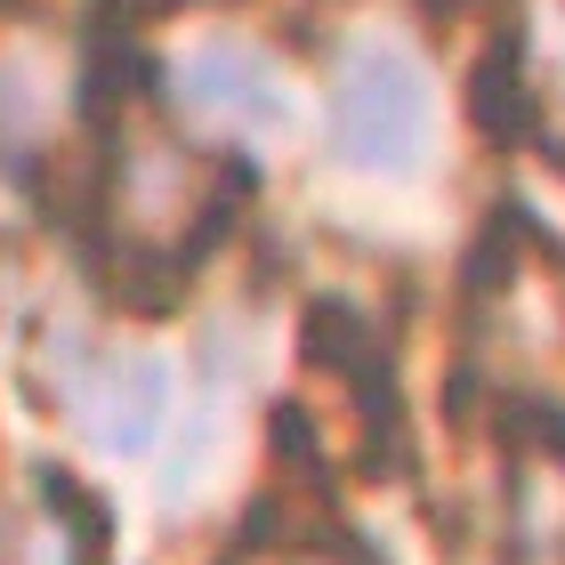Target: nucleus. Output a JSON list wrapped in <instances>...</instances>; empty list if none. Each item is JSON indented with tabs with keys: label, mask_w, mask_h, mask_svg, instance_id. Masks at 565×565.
I'll use <instances>...</instances> for the list:
<instances>
[{
	"label": "nucleus",
	"mask_w": 565,
	"mask_h": 565,
	"mask_svg": "<svg viewBox=\"0 0 565 565\" xmlns=\"http://www.w3.org/2000/svg\"><path fill=\"white\" fill-rule=\"evenodd\" d=\"M73 413L106 452H146L170 413V364L146 348H121L106 364H89V380L73 388Z\"/></svg>",
	"instance_id": "nucleus-2"
},
{
	"label": "nucleus",
	"mask_w": 565,
	"mask_h": 565,
	"mask_svg": "<svg viewBox=\"0 0 565 565\" xmlns=\"http://www.w3.org/2000/svg\"><path fill=\"white\" fill-rule=\"evenodd\" d=\"M436 97L428 73L404 57V49H355L340 65V89H331V153L348 170H413L428 146Z\"/></svg>",
	"instance_id": "nucleus-1"
},
{
	"label": "nucleus",
	"mask_w": 565,
	"mask_h": 565,
	"mask_svg": "<svg viewBox=\"0 0 565 565\" xmlns=\"http://www.w3.org/2000/svg\"><path fill=\"white\" fill-rule=\"evenodd\" d=\"M33 121H41V89L17 57H0V178H33Z\"/></svg>",
	"instance_id": "nucleus-6"
},
{
	"label": "nucleus",
	"mask_w": 565,
	"mask_h": 565,
	"mask_svg": "<svg viewBox=\"0 0 565 565\" xmlns=\"http://www.w3.org/2000/svg\"><path fill=\"white\" fill-rule=\"evenodd\" d=\"M469 121H477V138L484 146H518L533 130V89H525V24L509 17L493 49L477 57L469 73Z\"/></svg>",
	"instance_id": "nucleus-4"
},
{
	"label": "nucleus",
	"mask_w": 565,
	"mask_h": 565,
	"mask_svg": "<svg viewBox=\"0 0 565 565\" xmlns=\"http://www.w3.org/2000/svg\"><path fill=\"white\" fill-rule=\"evenodd\" d=\"M41 501L73 525V557L106 565V550H114V501L97 493V484H82L73 469H41Z\"/></svg>",
	"instance_id": "nucleus-5"
},
{
	"label": "nucleus",
	"mask_w": 565,
	"mask_h": 565,
	"mask_svg": "<svg viewBox=\"0 0 565 565\" xmlns=\"http://www.w3.org/2000/svg\"><path fill=\"white\" fill-rule=\"evenodd\" d=\"M557 162H565V153H557Z\"/></svg>",
	"instance_id": "nucleus-7"
},
{
	"label": "nucleus",
	"mask_w": 565,
	"mask_h": 565,
	"mask_svg": "<svg viewBox=\"0 0 565 565\" xmlns=\"http://www.w3.org/2000/svg\"><path fill=\"white\" fill-rule=\"evenodd\" d=\"M170 82H178L170 97L202 121H243V130H282V121H291V97L275 89V73L250 57L243 41H202Z\"/></svg>",
	"instance_id": "nucleus-3"
}]
</instances>
